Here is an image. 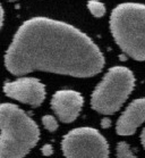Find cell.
Returning a JSON list of instances; mask_svg holds the SVG:
<instances>
[{
	"instance_id": "obj_4",
	"label": "cell",
	"mask_w": 145,
	"mask_h": 158,
	"mask_svg": "<svg viewBox=\"0 0 145 158\" xmlns=\"http://www.w3.org/2000/svg\"><path fill=\"white\" fill-rule=\"evenodd\" d=\"M134 84L135 77L131 69L124 66L110 69L93 91L91 98L93 109L103 115L116 113L127 100Z\"/></svg>"
},
{
	"instance_id": "obj_14",
	"label": "cell",
	"mask_w": 145,
	"mask_h": 158,
	"mask_svg": "<svg viewBox=\"0 0 145 158\" xmlns=\"http://www.w3.org/2000/svg\"><path fill=\"white\" fill-rule=\"evenodd\" d=\"M110 125V121L108 118H104L102 121V126L103 127H108V126Z\"/></svg>"
},
{
	"instance_id": "obj_10",
	"label": "cell",
	"mask_w": 145,
	"mask_h": 158,
	"mask_svg": "<svg viewBox=\"0 0 145 158\" xmlns=\"http://www.w3.org/2000/svg\"><path fill=\"white\" fill-rule=\"evenodd\" d=\"M117 158H136L126 142H119L117 146Z\"/></svg>"
},
{
	"instance_id": "obj_9",
	"label": "cell",
	"mask_w": 145,
	"mask_h": 158,
	"mask_svg": "<svg viewBox=\"0 0 145 158\" xmlns=\"http://www.w3.org/2000/svg\"><path fill=\"white\" fill-rule=\"evenodd\" d=\"M87 8L91 11V14L95 17H102L106 14V6L96 0H91L87 4Z\"/></svg>"
},
{
	"instance_id": "obj_12",
	"label": "cell",
	"mask_w": 145,
	"mask_h": 158,
	"mask_svg": "<svg viewBox=\"0 0 145 158\" xmlns=\"http://www.w3.org/2000/svg\"><path fill=\"white\" fill-rule=\"evenodd\" d=\"M52 152H53V149L50 144H46V146H43L42 154L44 155V156H50V155H52Z\"/></svg>"
},
{
	"instance_id": "obj_6",
	"label": "cell",
	"mask_w": 145,
	"mask_h": 158,
	"mask_svg": "<svg viewBox=\"0 0 145 158\" xmlns=\"http://www.w3.org/2000/svg\"><path fill=\"white\" fill-rule=\"evenodd\" d=\"M5 94L23 104L38 107L46 98V88L39 80L33 77H22L13 82L5 83Z\"/></svg>"
},
{
	"instance_id": "obj_5",
	"label": "cell",
	"mask_w": 145,
	"mask_h": 158,
	"mask_svg": "<svg viewBox=\"0 0 145 158\" xmlns=\"http://www.w3.org/2000/svg\"><path fill=\"white\" fill-rule=\"evenodd\" d=\"M66 158H108L109 147L99 131L79 127L67 133L61 141Z\"/></svg>"
},
{
	"instance_id": "obj_2",
	"label": "cell",
	"mask_w": 145,
	"mask_h": 158,
	"mask_svg": "<svg viewBox=\"0 0 145 158\" xmlns=\"http://www.w3.org/2000/svg\"><path fill=\"white\" fill-rule=\"evenodd\" d=\"M0 158H24L39 141L40 130L30 116L16 105L0 108Z\"/></svg>"
},
{
	"instance_id": "obj_3",
	"label": "cell",
	"mask_w": 145,
	"mask_h": 158,
	"mask_svg": "<svg viewBox=\"0 0 145 158\" xmlns=\"http://www.w3.org/2000/svg\"><path fill=\"white\" fill-rule=\"evenodd\" d=\"M110 30L120 49L136 60H145V5L127 2L115 8Z\"/></svg>"
},
{
	"instance_id": "obj_1",
	"label": "cell",
	"mask_w": 145,
	"mask_h": 158,
	"mask_svg": "<svg viewBox=\"0 0 145 158\" xmlns=\"http://www.w3.org/2000/svg\"><path fill=\"white\" fill-rule=\"evenodd\" d=\"M5 65L17 76L43 71L91 77L102 71L104 58L95 43L76 27L51 18L34 17L15 33Z\"/></svg>"
},
{
	"instance_id": "obj_15",
	"label": "cell",
	"mask_w": 145,
	"mask_h": 158,
	"mask_svg": "<svg viewBox=\"0 0 145 158\" xmlns=\"http://www.w3.org/2000/svg\"><path fill=\"white\" fill-rule=\"evenodd\" d=\"M8 1H11V2H14V1H17V0H8Z\"/></svg>"
},
{
	"instance_id": "obj_7",
	"label": "cell",
	"mask_w": 145,
	"mask_h": 158,
	"mask_svg": "<svg viewBox=\"0 0 145 158\" xmlns=\"http://www.w3.org/2000/svg\"><path fill=\"white\" fill-rule=\"evenodd\" d=\"M83 104L82 94L74 90H59L51 99L52 110L64 123L74 122L81 113Z\"/></svg>"
},
{
	"instance_id": "obj_11",
	"label": "cell",
	"mask_w": 145,
	"mask_h": 158,
	"mask_svg": "<svg viewBox=\"0 0 145 158\" xmlns=\"http://www.w3.org/2000/svg\"><path fill=\"white\" fill-rule=\"evenodd\" d=\"M42 123H43V125H44V127H46L48 131H50V132H53V131H56V130L58 129V122H57L56 118L51 115L43 116Z\"/></svg>"
},
{
	"instance_id": "obj_13",
	"label": "cell",
	"mask_w": 145,
	"mask_h": 158,
	"mask_svg": "<svg viewBox=\"0 0 145 158\" xmlns=\"http://www.w3.org/2000/svg\"><path fill=\"white\" fill-rule=\"evenodd\" d=\"M141 141H142V144H143V147L145 149V129L142 131V134H141Z\"/></svg>"
},
{
	"instance_id": "obj_8",
	"label": "cell",
	"mask_w": 145,
	"mask_h": 158,
	"mask_svg": "<svg viewBox=\"0 0 145 158\" xmlns=\"http://www.w3.org/2000/svg\"><path fill=\"white\" fill-rule=\"evenodd\" d=\"M145 122V98L131 102L119 117L116 131L120 135H131Z\"/></svg>"
}]
</instances>
